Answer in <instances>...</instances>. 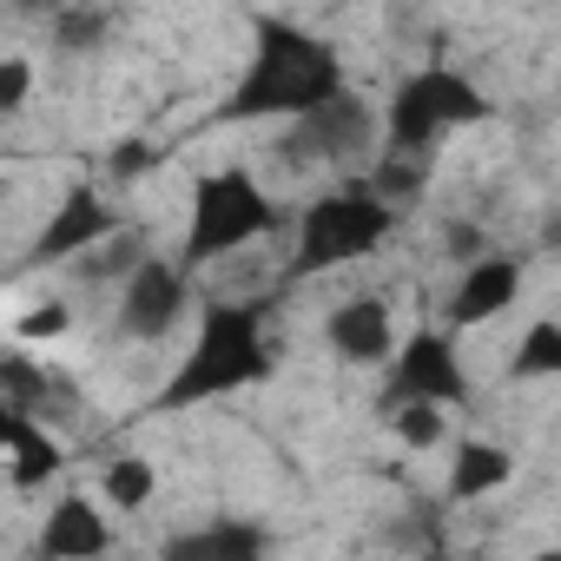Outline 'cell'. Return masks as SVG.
Listing matches in <instances>:
<instances>
[{
    "label": "cell",
    "mask_w": 561,
    "mask_h": 561,
    "mask_svg": "<svg viewBox=\"0 0 561 561\" xmlns=\"http://www.w3.org/2000/svg\"><path fill=\"white\" fill-rule=\"evenodd\" d=\"M344 87H351L344 54L324 34H311V27H298L285 14H257L251 21V60L238 67L218 119L225 126H264V119L285 126V119L337 100Z\"/></svg>",
    "instance_id": "1"
},
{
    "label": "cell",
    "mask_w": 561,
    "mask_h": 561,
    "mask_svg": "<svg viewBox=\"0 0 561 561\" xmlns=\"http://www.w3.org/2000/svg\"><path fill=\"white\" fill-rule=\"evenodd\" d=\"M271 370H277V357H271V337H264V305L257 298H205L198 324H192V344L179 351L172 377L152 390V410L179 416V410L257 390V383H271Z\"/></svg>",
    "instance_id": "2"
},
{
    "label": "cell",
    "mask_w": 561,
    "mask_h": 561,
    "mask_svg": "<svg viewBox=\"0 0 561 561\" xmlns=\"http://www.w3.org/2000/svg\"><path fill=\"white\" fill-rule=\"evenodd\" d=\"M397 205L383 192L364 185V172H351L344 185L318 192L305 211H298V251H291V285H305V277H331L344 264H364L390 244L397 231Z\"/></svg>",
    "instance_id": "3"
},
{
    "label": "cell",
    "mask_w": 561,
    "mask_h": 561,
    "mask_svg": "<svg viewBox=\"0 0 561 561\" xmlns=\"http://www.w3.org/2000/svg\"><path fill=\"white\" fill-rule=\"evenodd\" d=\"M277 225H285V211H277V198L244 172V165H225V172H205L192 185V211H185V271H205L231 251H244L251 238H271Z\"/></svg>",
    "instance_id": "4"
},
{
    "label": "cell",
    "mask_w": 561,
    "mask_h": 561,
    "mask_svg": "<svg viewBox=\"0 0 561 561\" xmlns=\"http://www.w3.org/2000/svg\"><path fill=\"white\" fill-rule=\"evenodd\" d=\"M482 119H495V100L469 73H456V67H416V73L397 80V93L383 106V146H397V152H436L449 133L482 126Z\"/></svg>",
    "instance_id": "5"
},
{
    "label": "cell",
    "mask_w": 561,
    "mask_h": 561,
    "mask_svg": "<svg viewBox=\"0 0 561 561\" xmlns=\"http://www.w3.org/2000/svg\"><path fill=\"white\" fill-rule=\"evenodd\" d=\"M377 152H383V113L357 87H344L337 100L285 119V139H277V159H285L291 172H344L351 179Z\"/></svg>",
    "instance_id": "6"
},
{
    "label": "cell",
    "mask_w": 561,
    "mask_h": 561,
    "mask_svg": "<svg viewBox=\"0 0 561 561\" xmlns=\"http://www.w3.org/2000/svg\"><path fill=\"white\" fill-rule=\"evenodd\" d=\"M469 397V370L456 351V331H410L397 344V357L383 364V403H462Z\"/></svg>",
    "instance_id": "7"
},
{
    "label": "cell",
    "mask_w": 561,
    "mask_h": 561,
    "mask_svg": "<svg viewBox=\"0 0 561 561\" xmlns=\"http://www.w3.org/2000/svg\"><path fill=\"white\" fill-rule=\"evenodd\" d=\"M113 231H126V218H119V205L93 185V179H73L67 185V198L54 205V218L41 225V238H34V251L21 257V271H47V264H73V257H87L93 244H106Z\"/></svg>",
    "instance_id": "8"
},
{
    "label": "cell",
    "mask_w": 561,
    "mask_h": 561,
    "mask_svg": "<svg viewBox=\"0 0 561 561\" xmlns=\"http://www.w3.org/2000/svg\"><path fill=\"white\" fill-rule=\"evenodd\" d=\"M185 305H192V271H185V257H146L126 285H119V331L133 337V344H159V337H172V324L185 318Z\"/></svg>",
    "instance_id": "9"
},
{
    "label": "cell",
    "mask_w": 561,
    "mask_h": 561,
    "mask_svg": "<svg viewBox=\"0 0 561 561\" xmlns=\"http://www.w3.org/2000/svg\"><path fill=\"white\" fill-rule=\"evenodd\" d=\"M515 298H522V257L482 251V257L462 264V277H456V291H449L443 311H449V331H482V324L508 318Z\"/></svg>",
    "instance_id": "10"
},
{
    "label": "cell",
    "mask_w": 561,
    "mask_h": 561,
    "mask_svg": "<svg viewBox=\"0 0 561 561\" xmlns=\"http://www.w3.org/2000/svg\"><path fill=\"white\" fill-rule=\"evenodd\" d=\"M324 344L337 351V364H351V370H377V364H390L397 357V318H390V305L383 298H344L331 318H324Z\"/></svg>",
    "instance_id": "11"
},
{
    "label": "cell",
    "mask_w": 561,
    "mask_h": 561,
    "mask_svg": "<svg viewBox=\"0 0 561 561\" xmlns=\"http://www.w3.org/2000/svg\"><path fill=\"white\" fill-rule=\"evenodd\" d=\"M106 548H113V522H106V508H100L93 495H80V489L47 508L41 541H34L41 561H93V554H106Z\"/></svg>",
    "instance_id": "12"
},
{
    "label": "cell",
    "mask_w": 561,
    "mask_h": 561,
    "mask_svg": "<svg viewBox=\"0 0 561 561\" xmlns=\"http://www.w3.org/2000/svg\"><path fill=\"white\" fill-rule=\"evenodd\" d=\"M264 548H271V528H264V522L218 515V522H205V528L172 535L159 554H165V561H257Z\"/></svg>",
    "instance_id": "13"
},
{
    "label": "cell",
    "mask_w": 561,
    "mask_h": 561,
    "mask_svg": "<svg viewBox=\"0 0 561 561\" xmlns=\"http://www.w3.org/2000/svg\"><path fill=\"white\" fill-rule=\"evenodd\" d=\"M0 443H8V469L14 489H41L67 469V449L47 423H34V410H0Z\"/></svg>",
    "instance_id": "14"
},
{
    "label": "cell",
    "mask_w": 561,
    "mask_h": 561,
    "mask_svg": "<svg viewBox=\"0 0 561 561\" xmlns=\"http://www.w3.org/2000/svg\"><path fill=\"white\" fill-rule=\"evenodd\" d=\"M515 476V456H508V443H495V436H469L456 456H449V482H443V502H482V495H495L502 482Z\"/></svg>",
    "instance_id": "15"
},
{
    "label": "cell",
    "mask_w": 561,
    "mask_h": 561,
    "mask_svg": "<svg viewBox=\"0 0 561 561\" xmlns=\"http://www.w3.org/2000/svg\"><path fill=\"white\" fill-rule=\"evenodd\" d=\"M364 185H370V192H383V198L403 211V205L430 185V152H397V146H383V152L364 165Z\"/></svg>",
    "instance_id": "16"
},
{
    "label": "cell",
    "mask_w": 561,
    "mask_h": 561,
    "mask_svg": "<svg viewBox=\"0 0 561 561\" xmlns=\"http://www.w3.org/2000/svg\"><path fill=\"white\" fill-rule=\"evenodd\" d=\"M146 257H152V251H146V238L126 225V231H113L106 244H93L87 257H73V271L87 277V285H126V277H133Z\"/></svg>",
    "instance_id": "17"
},
{
    "label": "cell",
    "mask_w": 561,
    "mask_h": 561,
    "mask_svg": "<svg viewBox=\"0 0 561 561\" xmlns=\"http://www.w3.org/2000/svg\"><path fill=\"white\" fill-rule=\"evenodd\" d=\"M100 495H106V508H146L152 495H159V469L146 462V456H106V469H100Z\"/></svg>",
    "instance_id": "18"
},
{
    "label": "cell",
    "mask_w": 561,
    "mask_h": 561,
    "mask_svg": "<svg viewBox=\"0 0 561 561\" xmlns=\"http://www.w3.org/2000/svg\"><path fill=\"white\" fill-rule=\"evenodd\" d=\"M508 377L515 383H541V377H561V318H541L522 331L515 357H508Z\"/></svg>",
    "instance_id": "19"
},
{
    "label": "cell",
    "mask_w": 561,
    "mask_h": 561,
    "mask_svg": "<svg viewBox=\"0 0 561 561\" xmlns=\"http://www.w3.org/2000/svg\"><path fill=\"white\" fill-rule=\"evenodd\" d=\"M47 27H54V54H93V47H106V14L87 8V0L60 8Z\"/></svg>",
    "instance_id": "20"
},
{
    "label": "cell",
    "mask_w": 561,
    "mask_h": 561,
    "mask_svg": "<svg viewBox=\"0 0 561 561\" xmlns=\"http://www.w3.org/2000/svg\"><path fill=\"white\" fill-rule=\"evenodd\" d=\"M390 430L403 449H436L443 443V403H390Z\"/></svg>",
    "instance_id": "21"
},
{
    "label": "cell",
    "mask_w": 561,
    "mask_h": 561,
    "mask_svg": "<svg viewBox=\"0 0 561 561\" xmlns=\"http://www.w3.org/2000/svg\"><path fill=\"white\" fill-rule=\"evenodd\" d=\"M27 93H34V60L27 54H8V60H0V113H21L27 106Z\"/></svg>",
    "instance_id": "22"
},
{
    "label": "cell",
    "mask_w": 561,
    "mask_h": 561,
    "mask_svg": "<svg viewBox=\"0 0 561 561\" xmlns=\"http://www.w3.org/2000/svg\"><path fill=\"white\" fill-rule=\"evenodd\" d=\"M60 331H67V305H41L21 318V337H60Z\"/></svg>",
    "instance_id": "23"
},
{
    "label": "cell",
    "mask_w": 561,
    "mask_h": 561,
    "mask_svg": "<svg viewBox=\"0 0 561 561\" xmlns=\"http://www.w3.org/2000/svg\"><path fill=\"white\" fill-rule=\"evenodd\" d=\"M482 251H489V238H482L476 225H449V257H456V264H469V257H482Z\"/></svg>",
    "instance_id": "24"
},
{
    "label": "cell",
    "mask_w": 561,
    "mask_h": 561,
    "mask_svg": "<svg viewBox=\"0 0 561 561\" xmlns=\"http://www.w3.org/2000/svg\"><path fill=\"white\" fill-rule=\"evenodd\" d=\"M14 14H27V21H54L60 8H73V0H8Z\"/></svg>",
    "instance_id": "25"
}]
</instances>
